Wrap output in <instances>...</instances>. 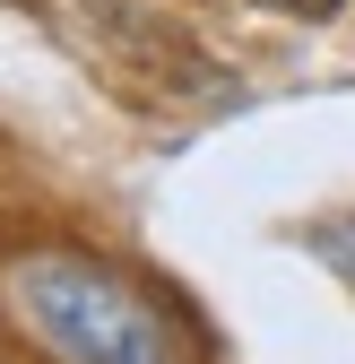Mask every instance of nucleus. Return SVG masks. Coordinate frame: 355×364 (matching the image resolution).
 Returning <instances> with one entry per match:
<instances>
[{"label":"nucleus","mask_w":355,"mask_h":364,"mask_svg":"<svg viewBox=\"0 0 355 364\" xmlns=\"http://www.w3.org/2000/svg\"><path fill=\"white\" fill-rule=\"evenodd\" d=\"M0 304L53 364H191V330L173 321V304L96 252H18L0 269Z\"/></svg>","instance_id":"obj_1"},{"label":"nucleus","mask_w":355,"mask_h":364,"mask_svg":"<svg viewBox=\"0 0 355 364\" xmlns=\"http://www.w3.org/2000/svg\"><path fill=\"white\" fill-rule=\"evenodd\" d=\"M78 43H87V61H96L104 78L139 87V96H165V105L217 96V61L200 53L182 26H165L156 9H121V0H113V9L78 18Z\"/></svg>","instance_id":"obj_2"},{"label":"nucleus","mask_w":355,"mask_h":364,"mask_svg":"<svg viewBox=\"0 0 355 364\" xmlns=\"http://www.w3.org/2000/svg\"><path fill=\"white\" fill-rule=\"evenodd\" d=\"M312 252L338 269V278L355 287V217H329V225H312Z\"/></svg>","instance_id":"obj_3"},{"label":"nucleus","mask_w":355,"mask_h":364,"mask_svg":"<svg viewBox=\"0 0 355 364\" xmlns=\"http://www.w3.org/2000/svg\"><path fill=\"white\" fill-rule=\"evenodd\" d=\"M251 9H278V18H338L346 0H251Z\"/></svg>","instance_id":"obj_4"}]
</instances>
